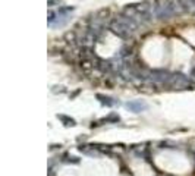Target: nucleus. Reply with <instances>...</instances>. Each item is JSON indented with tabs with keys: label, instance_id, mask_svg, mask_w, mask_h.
<instances>
[{
	"label": "nucleus",
	"instance_id": "f257e3e1",
	"mask_svg": "<svg viewBox=\"0 0 195 176\" xmlns=\"http://www.w3.org/2000/svg\"><path fill=\"white\" fill-rule=\"evenodd\" d=\"M123 15H126L128 18H131L132 21H135L138 25H145L148 22H151L156 15H154V3L144 0L139 3H132V4H126L123 12Z\"/></svg>",
	"mask_w": 195,
	"mask_h": 176
},
{
	"label": "nucleus",
	"instance_id": "f03ea898",
	"mask_svg": "<svg viewBox=\"0 0 195 176\" xmlns=\"http://www.w3.org/2000/svg\"><path fill=\"white\" fill-rule=\"evenodd\" d=\"M109 28H110V31L113 34H116L117 37H120V38H129V37H132L138 31L139 25L135 21H132L131 18H128L126 15L120 13V15L115 16L109 22Z\"/></svg>",
	"mask_w": 195,
	"mask_h": 176
},
{
	"label": "nucleus",
	"instance_id": "7ed1b4c3",
	"mask_svg": "<svg viewBox=\"0 0 195 176\" xmlns=\"http://www.w3.org/2000/svg\"><path fill=\"white\" fill-rule=\"evenodd\" d=\"M182 13H185V9L181 0H156L154 1V15L157 19H170Z\"/></svg>",
	"mask_w": 195,
	"mask_h": 176
},
{
	"label": "nucleus",
	"instance_id": "20e7f679",
	"mask_svg": "<svg viewBox=\"0 0 195 176\" xmlns=\"http://www.w3.org/2000/svg\"><path fill=\"white\" fill-rule=\"evenodd\" d=\"M74 10V7H60L56 12V21L53 24V27H63L69 19H71V12Z\"/></svg>",
	"mask_w": 195,
	"mask_h": 176
},
{
	"label": "nucleus",
	"instance_id": "39448f33",
	"mask_svg": "<svg viewBox=\"0 0 195 176\" xmlns=\"http://www.w3.org/2000/svg\"><path fill=\"white\" fill-rule=\"evenodd\" d=\"M169 85L176 87V88H186V87H191V82H189V79L185 75H182V74H173L172 78H170Z\"/></svg>",
	"mask_w": 195,
	"mask_h": 176
},
{
	"label": "nucleus",
	"instance_id": "423d86ee",
	"mask_svg": "<svg viewBox=\"0 0 195 176\" xmlns=\"http://www.w3.org/2000/svg\"><path fill=\"white\" fill-rule=\"evenodd\" d=\"M126 107L131 110V112H135V113H139V112H144L147 109V104L141 100H134V101H128L126 103Z\"/></svg>",
	"mask_w": 195,
	"mask_h": 176
},
{
	"label": "nucleus",
	"instance_id": "0eeeda50",
	"mask_svg": "<svg viewBox=\"0 0 195 176\" xmlns=\"http://www.w3.org/2000/svg\"><path fill=\"white\" fill-rule=\"evenodd\" d=\"M186 13H195V0H181Z\"/></svg>",
	"mask_w": 195,
	"mask_h": 176
},
{
	"label": "nucleus",
	"instance_id": "6e6552de",
	"mask_svg": "<svg viewBox=\"0 0 195 176\" xmlns=\"http://www.w3.org/2000/svg\"><path fill=\"white\" fill-rule=\"evenodd\" d=\"M97 98H100V101L103 103V104H106V106H113L115 104V101H112V98L110 97H104V95H97Z\"/></svg>",
	"mask_w": 195,
	"mask_h": 176
},
{
	"label": "nucleus",
	"instance_id": "1a4fd4ad",
	"mask_svg": "<svg viewBox=\"0 0 195 176\" xmlns=\"http://www.w3.org/2000/svg\"><path fill=\"white\" fill-rule=\"evenodd\" d=\"M48 18H47V24L48 25H53L54 24V21H56V12H53V10H48V15H47Z\"/></svg>",
	"mask_w": 195,
	"mask_h": 176
}]
</instances>
